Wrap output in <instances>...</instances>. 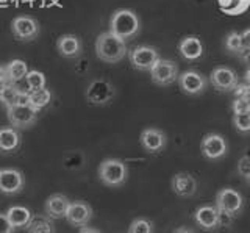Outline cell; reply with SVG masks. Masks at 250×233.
<instances>
[{
	"instance_id": "obj_22",
	"label": "cell",
	"mask_w": 250,
	"mask_h": 233,
	"mask_svg": "<svg viewBox=\"0 0 250 233\" xmlns=\"http://www.w3.org/2000/svg\"><path fill=\"white\" fill-rule=\"evenodd\" d=\"M21 136L14 127H2L0 128V150L13 152L19 147Z\"/></svg>"
},
{
	"instance_id": "obj_1",
	"label": "cell",
	"mask_w": 250,
	"mask_h": 233,
	"mask_svg": "<svg viewBox=\"0 0 250 233\" xmlns=\"http://www.w3.org/2000/svg\"><path fill=\"white\" fill-rule=\"evenodd\" d=\"M96 55L99 60L108 64H116L127 55L125 40L116 36L111 32H104L96 40Z\"/></svg>"
},
{
	"instance_id": "obj_42",
	"label": "cell",
	"mask_w": 250,
	"mask_h": 233,
	"mask_svg": "<svg viewBox=\"0 0 250 233\" xmlns=\"http://www.w3.org/2000/svg\"><path fill=\"white\" fill-rule=\"evenodd\" d=\"M247 52H249V57H250V49H247Z\"/></svg>"
},
{
	"instance_id": "obj_20",
	"label": "cell",
	"mask_w": 250,
	"mask_h": 233,
	"mask_svg": "<svg viewBox=\"0 0 250 233\" xmlns=\"http://www.w3.org/2000/svg\"><path fill=\"white\" fill-rule=\"evenodd\" d=\"M70 202L66 196L62 194H53L49 199L45 200V214L50 217V219H62L67 214Z\"/></svg>"
},
{
	"instance_id": "obj_9",
	"label": "cell",
	"mask_w": 250,
	"mask_h": 233,
	"mask_svg": "<svg viewBox=\"0 0 250 233\" xmlns=\"http://www.w3.org/2000/svg\"><path fill=\"white\" fill-rule=\"evenodd\" d=\"M158 60V50L152 45H136L130 50V63L138 71H150Z\"/></svg>"
},
{
	"instance_id": "obj_3",
	"label": "cell",
	"mask_w": 250,
	"mask_h": 233,
	"mask_svg": "<svg viewBox=\"0 0 250 233\" xmlns=\"http://www.w3.org/2000/svg\"><path fill=\"white\" fill-rule=\"evenodd\" d=\"M128 168L119 158H106L99 166V178L106 186H121L127 182Z\"/></svg>"
},
{
	"instance_id": "obj_35",
	"label": "cell",
	"mask_w": 250,
	"mask_h": 233,
	"mask_svg": "<svg viewBox=\"0 0 250 233\" xmlns=\"http://www.w3.org/2000/svg\"><path fill=\"white\" fill-rule=\"evenodd\" d=\"M14 227L8 219L6 213H0V233H13Z\"/></svg>"
},
{
	"instance_id": "obj_2",
	"label": "cell",
	"mask_w": 250,
	"mask_h": 233,
	"mask_svg": "<svg viewBox=\"0 0 250 233\" xmlns=\"http://www.w3.org/2000/svg\"><path fill=\"white\" fill-rule=\"evenodd\" d=\"M139 30H141V21L133 10L128 8L116 10L111 14V18H109V32L122 38V40L135 38L139 33Z\"/></svg>"
},
{
	"instance_id": "obj_41",
	"label": "cell",
	"mask_w": 250,
	"mask_h": 233,
	"mask_svg": "<svg viewBox=\"0 0 250 233\" xmlns=\"http://www.w3.org/2000/svg\"><path fill=\"white\" fill-rule=\"evenodd\" d=\"M246 182H247V185L250 186V174H249V175L246 177Z\"/></svg>"
},
{
	"instance_id": "obj_34",
	"label": "cell",
	"mask_w": 250,
	"mask_h": 233,
	"mask_svg": "<svg viewBox=\"0 0 250 233\" xmlns=\"http://www.w3.org/2000/svg\"><path fill=\"white\" fill-rule=\"evenodd\" d=\"M233 221H234V216L233 214L227 213V212H222V210H219V227L229 229L230 225L233 224Z\"/></svg>"
},
{
	"instance_id": "obj_31",
	"label": "cell",
	"mask_w": 250,
	"mask_h": 233,
	"mask_svg": "<svg viewBox=\"0 0 250 233\" xmlns=\"http://www.w3.org/2000/svg\"><path fill=\"white\" fill-rule=\"evenodd\" d=\"M128 233H153V224L148 219H135L130 225Z\"/></svg>"
},
{
	"instance_id": "obj_25",
	"label": "cell",
	"mask_w": 250,
	"mask_h": 233,
	"mask_svg": "<svg viewBox=\"0 0 250 233\" xmlns=\"http://www.w3.org/2000/svg\"><path fill=\"white\" fill-rule=\"evenodd\" d=\"M250 6V0H219V8L229 16L242 14Z\"/></svg>"
},
{
	"instance_id": "obj_5",
	"label": "cell",
	"mask_w": 250,
	"mask_h": 233,
	"mask_svg": "<svg viewBox=\"0 0 250 233\" xmlns=\"http://www.w3.org/2000/svg\"><path fill=\"white\" fill-rule=\"evenodd\" d=\"M6 116L14 128H28L38 121V110L30 104H16L8 108Z\"/></svg>"
},
{
	"instance_id": "obj_24",
	"label": "cell",
	"mask_w": 250,
	"mask_h": 233,
	"mask_svg": "<svg viewBox=\"0 0 250 233\" xmlns=\"http://www.w3.org/2000/svg\"><path fill=\"white\" fill-rule=\"evenodd\" d=\"M6 216L10 222L13 224V227H27L30 219H31V212L28 208L22 207V205H14V207H10L6 212Z\"/></svg>"
},
{
	"instance_id": "obj_38",
	"label": "cell",
	"mask_w": 250,
	"mask_h": 233,
	"mask_svg": "<svg viewBox=\"0 0 250 233\" xmlns=\"http://www.w3.org/2000/svg\"><path fill=\"white\" fill-rule=\"evenodd\" d=\"M6 82V71H5V66L0 64V85H3Z\"/></svg>"
},
{
	"instance_id": "obj_14",
	"label": "cell",
	"mask_w": 250,
	"mask_h": 233,
	"mask_svg": "<svg viewBox=\"0 0 250 233\" xmlns=\"http://www.w3.org/2000/svg\"><path fill=\"white\" fill-rule=\"evenodd\" d=\"M0 104L6 110L16 104H28V91L18 86V83L5 82L0 85Z\"/></svg>"
},
{
	"instance_id": "obj_37",
	"label": "cell",
	"mask_w": 250,
	"mask_h": 233,
	"mask_svg": "<svg viewBox=\"0 0 250 233\" xmlns=\"http://www.w3.org/2000/svg\"><path fill=\"white\" fill-rule=\"evenodd\" d=\"M78 233H102V232L97 230V229H94V227H86V225H83Z\"/></svg>"
},
{
	"instance_id": "obj_29",
	"label": "cell",
	"mask_w": 250,
	"mask_h": 233,
	"mask_svg": "<svg viewBox=\"0 0 250 233\" xmlns=\"http://www.w3.org/2000/svg\"><path fill=\"white\" fill-rule=\"evenodd\" d=\"M225 49L233 53H241L244 50V44H242V33L231 32L225 40Z\"/></svg>"
},
{
	"instance_id": "obj_36",
	"label": "cell",
	"mask_w": 250,
	"mask_h": 233,
	"mask_svg": "<svg viewBox=\"0 0 250 233\" xmlns=\"http://www.w3.org/2000/svg\"><path fill=\"white\" fill-rule=\"evenodd\" d=\"M242 44H244V50L250 49V28H247L244 33H242Z\"/></svg>"
},
{
	"instance_id": "obj_27",
	"label": "cell",
	"mask_w": 250,
	"mask_h": 233,
	"mask_svg": "<svg viewBox=\"0 0 250 233\" xmlns=\"http://www.w3.org/2000/svg\"><path fill=\"white\" fill-rule=\"evenodd\" d=\"M28 233H55V227L49 216H35L27 225Z\"/></svg>"
},
{
	"instance_id": "obj_13",
	"label": "cell",
	"mask_w": 250,
	"mask_h": 233,
	"mask_svg": "<svg viewBox=\"0 0 250 233\" xmlns=\"http://www.w3.org/2000/svg\"><path fill=\"white\" fill-rule=\"evenodd\" d=\"M178 85L180 89L189 96L202 94L207 89L208 80L197 71H185L183 74L178 75Z\"/></svg>"
},
{
	"instance_id": "obj_33",
	"label": "cell",
	"mask_w": 250,
	"mask_h": 233,
	"mask_svg": "<svg viewBox=\"0 0 250 233\" xmlns=\"http://www.w3.org/2000/svg\"><path fill=\"white\" fill-rule=\"evenodd\" d=\"M238 174L244 178L250 174V155H246L238 161Z\"/></svg>"
},
{
	"instance_id": "obj_28",
	"label": "cell",
	"mask_w": 250,
	"mask_h": 233,
	"mask_svg": "<svg viewBox=\"0 0 250 233\" xmlns=\"http://www.w3.org/2000/svg\"><path fill=\"white\" fill-rule=\"evenodd\" d=\"M45 75L41 71H36V69H31L25 75V85L28 91H36V89H42L45 88Z\"/></svg>"
},
{
	"instance_id": "obj_18",
	"label": "cell",
	"mask_w": 250,
	"mask_h": 233,
	"mask_svg": "<svg viewBox=\"0 0 250 233\" xmlns=\"http://www.w3.org/2000/svg\"><path fill=\"white\" fill-rule=\"evenodd\" d=\"M57 50L64 58H78L82 55V40L77 35H61L57 40Z\"/></svg>"
},
{
	"instance_id": "obj_26",
	"label": "cell",
	"mask_w": 250,
	"mask_h": 233,
	"mask_svg": "<svg viewBox=\"0 0 250 233\" xmlns=\"http://www.w3.org/2000/svg\"><path fill=\"white\" fill-rule=\"evenodd\" d=\"M50 100H52V92H50V89H47V88L36 89V91H28V104L33 108H36L38 111L49 105Z\"/></svg>"
},
{
	"instance_id": "obj_8",
	"label": "cell",
	"mask_w": 250,
	"mask_h": 233,
	"mask_svg": "<svg viewBox=\"0 0 250 233\" xmlns=\"http://www.w3.org/2000/svg\"><path fill=\"white\" fill-rule=\"evenodd\" d=\"M216 207L217 210H222L233 216H236L244 208V197L233 188H222L216 194Z\"/></svg>"
},
{
	"instance_id": "obj_40",
	"label": "cell",
	"mask_w": 250,
	"mask_h": 233,
	"mask_svg": "<svg viewBox=\"0 0 250 233\" xmlns=\"http://www.w3.org/2000/svg\"><path fill=\"white\" fill-rule=\"evenodd\" d=\"M246 82H247V85L250 86V69H247V72H246Z\"/></svg>"
},
{
	"instance_id": "obj_30",
	"label": "cell",
	"mask_w": 250,
	"mask_h": 233,
	"mask_svg": "<svg viewBox=\"0 0 250 233\" xmlns=\"http://www.w3.org/2000/svg\"><path fill=\"white\" fill-rule=\"evenodd\" d=\"M233 126L239 133H250V113L233 114Z\"/></svg>"
},
{
	"instance_id": "obj_39",
	"label": "cell",
	"mask_w": 250,
	"mask_h": 233,
	"mask_svg": "<svg viewBox=\"0 0 250 233\" xmlns=\"http://www.w3.org/2000/svg\"><path fill=\"white\" fill-rule=\"evenodd\" d=\"M174 233H194L191 229H185V227H182V229H178V230H175Z\"/></svg>"
},
{
	"instance_id": "obj_19",
	"label": "cell",
	"mask_w": 250,
	"mask_h": 233,
	"mask_svg": "<svg viewBox=\"0 0 250 233\" xmlns=\"http://www.w3.org/2000/svg\"><path fill=\"white\" fill-rule=\"evenodd\" d=\"M92 217V210L91 207L86 204V202H72V204L69 205V210H67V214H66V219L72 224V225H86Z\"/></svg>"
},
{
	"instance_id": "obj_10",
	"label": "cell",
	"mask_w": 250,
	"mask_h": 233,
	"mask_svg": "<svg viewBox=\"0 0 250 233\" xmlns=\"http://www.w3.org/2000/svg\"><path fill=\"white\" fill-rule=\"evenodd\" d=\"M152 82L158 86H167L178 79V66L170 60H158L150 69Z\"/></svg>"
},
{
	"instance_id": "obj_6",
	"label": "cell",
	"mask_w": 250,
	"mask_h": 233,
	"mask_svg": "<svg viewBox=\"0 0 250 233\" xmlns=\"http://www.w3.org/2000/svg\"><path fill=\"white\" fill-rule=\"evenodd\" d=\"M11 32L18 41L30 42L39 36V24L35 18L18 16L11 21Z\"/></svg>"
},
{
	"instance_id": "obj_21",
	"label": "cell",
	"mask_w": 250,
	"mask_h": 233,
	"mask_svg": "<svg viewBox=\"0 0 250 233\" xmlns=\"http://www.w3.org/2000/svg\"><path fill=\"white\" fill-rule=\"evenodd\" d=\"M178 50H180V55H182L185 60L188 61H194V60H199L203 55V44L199 40V36H185L182 41L178 44Z\"/></svg>"
},
{
	"instance_id": "obj_16",
	"label": "cell",
	"mask_w": 250,
	"mask_h": 233,
	"mask_svg": "<svg viewBox=\"0 0 250 233\" xmlns=\"http://www.w3.org/2000/svg\"><path fill=\"white\" fill-rule=\"evenodd\" d=\"M170 186L180 197H191L197 191V180L189 172H178L172 177Z\"/></svg>"
},
{
	"instance_id": "obj_4",
	"label": "cell",
	"mask_w": 250,
	"mask_h": 233,
	"mask_svg": "<svg viewBox=\"0 0 250 233\" xmlns=\"http://www.w3.org/2000/svg\"><path fill=\"white\" fill-rule=\"evenodd\" d=\"M116 96V88L111 82H108L105 79H96L92 80L88 88H86L84 97L91 105L104 106L108 105Z\"/></svg>"
},
{
	"instance_id": "obj_32",
	"label": "cell",
	"mask_w": 250,
	"mask_h": 233,
	"mask_svg": "<svg viewBox=\"0 0 250 233\" xmlns=\"http://www.w3.org/2000/svg\"><path fill=\"white\" fill-rule=\"evenodd\" d=\"M233 113H250V97H236L231 105Z\"/></svg>"
},
{
	"instance_id": "obj_23",
	"label": "cell",
	"mask_w": 250,
	"mask_h": 233,
	"mask_svg": "<svg viewBox=\"0 0 250 233\" xmlns=\"http://www.w3.org/2000/svg\"><path fill=\"white\" fill-rule=\"evenodd\" d=\"M5 71H6V82L19 83L25 79V75L28 72V66L23 60H13L5 66Z\"/></svg>"
},
{
	"instance_id": "obj_15",
	"label": "cell",
	"mask_w": 250,
	"mask_h": 233,
	"mask_svg": "<svg viewBox=\"0 0 250 233\" xmlns=\"http://www.w3.org/2000/svg\"><path fill=\"white\" fill-rule=\"evenodd\" d=\"M23 175L18 169H0V192L18 194L23 188Z\"/></svg>"
},
{
	"instance_id": "obj_7",
	"label": "cell",
	"mask_w": 250,
	"mask_h": 233,
	"mask_svg": "<svg viewBox=\"0 0 250 233\" xmlns=\"http://www.w3.org/2000/svg\"><path fill=\"white\" fill-rule=\"evenodd\" d=\"M200 150L207 160H221L225 157L227 152H229V144H227L225 138L222 135L208 133L202 138Z\"/></svg>"
},
{
	"instance_id": "obj_12",
	"label": "cell",
	"mask_w": 250,
	"mask_h": 233,
	"mask_svg": "<svg viewBox=\"0 0 250 233\" xmlns=\"http://www.w3.org/2000/svg\"><path fill=\"white\" fill-rule=\"evenodd\" d=\"M209 83L217 91L229 92V91H234V88L238 86V77L230 67L219 66L213 69V72L209 74Z\"/></svg>"
},
{
	"instance_id": "obj_11",
	"label": "cell",
	"mask_w": 250,
	"mask_h": 233,
	"mask_svg": "<svg viewBox=\"0 0 250 233\" xmlns=\"http://www.w3.org/2000/svg\"><path fill=\"white\" fill-rule=\"evenodd\" d=\"M141 146L144 147V150L148 153H160L166 149L167 146V136L163 130L148 127L141 131Z\"/></svg>"
},
{
	"instance_id": "obj_17",
	"label": "cell",
	"mask_w": 250,
	"mask_h": 233,
	"mask_svg": "<svg viewBox=\"0 0 250 233\" xmlns=\"http://www.w3.org/2000/svg\"><path fill=\"white\" fill-rule=\"evenodd\" d=\"M194 221L197 222L200 229L213 232L219 229V210L211 205H203L195 210Z\"/></svg>"
}]
</instances>
